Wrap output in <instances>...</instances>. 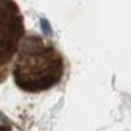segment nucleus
Masks as SVG:
<instances>
[{
  "instance_id": "obj_1",
  "label": "nucleus",
  "mask_w": 131,
  "mask_h": 131,
  "mask_svg": "<svg viewBox=\"0 0 131 131\" xmlns=\"http://www.w3.org/2000/svg\"><path fill=\"white\" fill-rule=\"evenodd\" d=\"M16 85L29 93L53 88L64 75V58L51 42L26 34L11 66Z\"/></svg>"
},
{
  "instance_id": "obj_2",
  "label": "nucleus",
  "mask_w": 131,
  "mask_h": 131,
  "mask_svg": "<svg viewBox=\"0 0 131 131\" xmlns=\"http://www.w3.org/2000/svg\"><path fill=\"white\" fill-rule=\"evenodd\" d=\"M24 35V18L19 5L15 0H0V83L8 78Z\"/></svg>"
},
{
  "instance_id": "obj_3",
  "label": "nucleus",
  "mask_w": 131,
  "mask_h": 131,
  "mask_svg": "<svg viewBox=\"0 0 131 131\" xmlns=\"http://www.w3.org/2000/svg\"><path fill=\"white\" fill-rule=\"evenodd\" d=\"M0 131H16L15 126H13L11 123L6 120L2 114H0Z\"/></svg>"
}]
</instances>
